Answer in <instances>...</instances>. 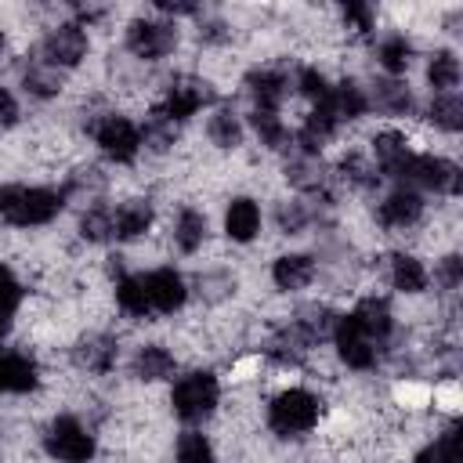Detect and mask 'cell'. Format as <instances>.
Listing matches in <instances>:
<instances>
[{"instance_id": "6da1fadb", "label": "cell", "mask_w": 463, "mask_h": 463, "mask_svg": "<svg viewBox=\"0 0 463 463\" xmlns=\"http://www.w3.org/2000/svg\"><path fill=\"white\" fill-rule=\"evenodd\" d=\"M65 206L61 192L51 188H25V184H4L0 188V217L29 228V224H47L51 217H58V210Z\"/></svg>"}, {"instance_id": "7a4b0ae2", "label": "cell", "mask_w": 463, "mask_h": 463, "mask_svg": "<svg viewBox=\"0 0 463 463\" xmlns=\"http://www.w3.org/2000/svg\"><path fill=\"white\" fill-rule=\"evenodd\" d=\"M271 427L279 434H300V430H311L315 420H318V398L300 391V387H289L282 391L275 402H271V412H268Z\"/></svg>"}, {"instance_id": "3957f363", "label": "cell", "mask_w": 463, "mask_h": 463, "mask_svg": "<svg viewBox=\"0 0 463 463\" xmlns=\"http://www.w3.org/2000/svg\"><path fill=\"white\" fill-rule=\"evenodd\" d=\"M409 184H420V188H434V192H459V166L449 163V159H438V156H412L402 163V170L394 174Z\"/></svg>"}, {"instance_id": "277c9868", "label": "cell", "mask_w": 463, "mask_h": 463, "mask_svg": "<svg viewBox=\"0 0 463 463\" xmlns=\"http://www.w3.org/2000/svg\"><path fill=\"white\" fill-rule=\"evenodd\" d=\"M217 394L221 391H217L213 373H192V376L177 380V387H174V412L181 420H203L213 412Z\"/></svg>"}, {"instance_id": "5b68a950", "label": "cell", "mask_w": 463, "mask_h": 463, "mask_svg": "<svg viewBox=\"0 0 463 463\" xmlns=\"http://www.w3.org/2000/svg\"><path fill=\"white\" fill-rule=\"evenodd\" d=\"M47 452L61 463H87L94 456V438L72 416H58L47 427Z\"/></svg>"}, {"instance_id": "8992f818", "label": "cell", "mask_w": 463, "mask_h": 463, "mask_svg": "<svg viewBox=\"0 0 463 463\" xmlns=\"http://www.w3.org/2000/svg\"><path fill=\"white\" fill-rule=\"evenodd\" d=\"M210 101H213V87H210L206 80H192V76H184V80L170 83V90H166L159 112H163L170 123H181V119L195 116L203 105H210Z\"/></svg>"}, {"instance_id": "52a82bcc", "label": "cell", "mask_w": 463, "mask_h": 463, "mask_svg": "<svg viewBox=\"0 0 463 463\" xmlns=\"http://www.w3.org/2000/svg\"><path fill=\"white\" fill-rule=\"evenodd\" d=\"M174 43H177V29L170 22H145V18H137L127 29V47L137 58H148V61H156L166 51H174Z\"/></svg>"}, {"instance_id": "ba28073f", "label": "cell", "mask_w": 463, "mask_h": 463, "mask_svg": "<svg viewBox=\"0 0 463 463\" xmlns=\"http://www.w3.org/2000/svg\"><path fill=\"white\" fill-rule=\"evenodd\" d=\"M98 148L109 156V159H116V163H130L134 156H137V148H141V130L127 119V116H109V119H101V127H98Z\"/></svg>"}, {"instance_id": "9c48e42d", "label": "cell", "mask_w": 463, "mask_h": 463, "mask_svg": "<svg viewBox=\"0 0 463 463\" xmlns=\"http://www.w3.org/2000/svg\"><path fill=\"white\" fill-rule=\"evenodd\" d=\"M40 54H43L40 61H47L51 69H72L87 54V33L80 25H58L47 33Z\"/></svg>"}, {"instance_id": "30bf717a", "label": "cell", "mask_w": 463, "mask_h": 463, "mask_svg": "<svg viewBox=\"0 0 463 463\" xmlns=\"http://www.w3.org/2000/svg\"><path fill=\"white\" fill-rule=\"evenodd\" d=\"M333 340H336L340 358H344L351 369H369V365L376 362V347H373V340L358 329V322H354L351 315L336 318V326H333Z\"/></svg>"}, {"instance_id": "8fae6325", "label": "cell", "mask_w": 463, "mask_h": 463, "mask_svg": "<svg viewBox=\"0 0 463 463\" xmlns=\"http://www.w3.org/2000/svg\"><path fill=\"white\" fill-rule=\"evenodd\" d=\"M145 293H148V304L156 307V311H177L181 304H184V297H188V289H184V279L174 271V268H156L148 279H145Z\"/></svg>"}, {"instance_id": "7c38bea8", "label": "cell", "mask_w": 463, "mask_h": 463, "mask_svg": "<svg viewBox=\"0 0 463 463\" xmlns=\"http://www.w3.org/2000/svg\"><path fill=\"white\" fill-rule=\"evenodd\" d=\"M36 362L18 354V351H0V391L7 394H25L36 387Z\"/></svg>"}, {"instance_id": "4fadbf2b", "label": "cell", "mask_w": 463, "mask_h": 463, "mask_svg": "<svg viewBox=\"0 0 463 463\" xmlns=\"http://www.w3.org/2000/svg\"><path fill=\"white\" fill-rule=\"evenodd\" d=\"M420 213H423V199H420V192H412V188H398V192H391V195L380 203V217H383V224H391V228L416 224Z\"/></svg>"}, {"instance_id": "5bb4252c", "label": "cell", "mask_w": 463, "mask_h": 463, "mask_svg": "<svg viewBox=\"0 0 463 463\" xmlns=\"http://www.w3.org/2000/svg\"><path fill=\"white\" fill-rule=\"evenodd\" d=\"M246 87H250L257 109H271V112H275L279 101H282L286 90H289V80H286L279 69H257V72L246 76Z\"/></svg>"}, {"instance_id": "9a60e30c", "label": "cell", "mask_w": 463, "mask_h": 463, "mask_svg": "<svg viewBox=\"0 0 463 463\" xmlns=\"http://www.w3.org/2000/svg\"><path fill=\"white\" fill-rule=\"evenodd\" d=\"M318 105H326V109L336 116V123H340V119H358V116L369 109V98L362 94V87H358V83L344 80L340 87H329V94H326Z\"/></svg>"}, {"instance_id": "2e32d148", "label": "cell", "mask_w": 463, "mask_h": 463, "mask_svg": "<svg viewBox=\"0 0 463 463\" xmlns=\"http://www.w3.org/2000/svg\"><path fill=\"white\" fill-rule=\"evenodd\" d=\"M152 224V206L145 199H130L112 213V235L116 239H137Z\"/></svg>"}, {"instance_id": "e0dca14e", "label": "cell", "mask_w": 463, "mask_h": 463, "mask_svg": "<svg viewBox=\"0 0 463 463\" xmlns=\"http://www.w3.org/2000/svg\"><path fill=\"white\" fill-rule=\"evenodd\" d=\"M260 228V210L253 199H232L228 213H224V232L235 239V242H250Z\"/></svg>"}, {"instance_id": "ac0fdd59", "label": "cell", "mask_w": 463, "mask_h": 463, "mask_svg": "<svg viewBox=\"0 0 463 463\" xmlns=\"http://www.w3.org/2000/svg\"><path fill=\"white\" fill-rule=\"evenodd\" d=\"M351 318L358 322V329L376 344V340H383L387 333H391V307H387V300H376V297H369V300H362L354 311H351Z\"/></svg>"}, {"instance_id": "d6986e66", "label": "cell", "mask_w": 463, "mask_h": 463, "mask_svg": "<svg viewBox=\"0 0 463 463\" xmlns=\"http://www.w3.org/2000/svg\"><path fill=\"white\" fill-rule=\"evenodd\" d=\"M311 275H315V264H311V257H304V253H286V257H279L275 268H271V279H275L279 289H300V286L311 282Z\"/></svg>"}, {"instance_id": "ffe728a7", "label": "cell", "mask_w": 463, "mask_h": 463, "mask_svg": "<svg viewBox=\"0 0 463 463\" xmlns=\"http://www.w3.org/2000/svg\"><path fill=\"white\" fill-rule=\"evenodd\" d=\"M391 282L402 293H420V289H427V268L412 253H394L391 257Z\"/></svg>"}, {"instance_id": "44dd1931", "label": "cell", "mask_w": 463, "mask_h": 463, "mask_svg": "<svg viewBox=\"0 0 463 463\" xmlns=\"http://www.w3.org/2000/svg\"><path fill=\"white\" fill-rule=\"evenodd\" d=\"M373 148H376V163H380V170L383 174H398L402 170V163L409 159V148H405V137L402 134H394V130H383V134H376L373 137Z\"/></svg>"}, {"instance_id": "7402d4cb", "label": "cell", "mask_w": 463, "mask_h": 463, "mask_svg": "<svg viewBox=\"0 0 463 463\" xmlns=\"http://www.w3.org/2000/svg\"><path fill=\"white\" fill-rule=\"evenodd\" d=\"M203 235H206V217H203L199 210H181V213H177V224H174V242H177V250H184V253L199 250Z\"/></svg>"}, {"instance_id": "603a6c76", "label": "cell", "mask_w": 463, "mask_h": 463, "mask_svg": "<svg viewBox=\"0 0 463 463\" xmlns=\"http://www.w3.org/2000/svg\"><path fill=\"white\" fill-rule=\"evenodd\" d=\"M134 373H137L141 380H163V376L174 373V358H170L166 347L148 344V347H141V354H137V362H134Z\"/></svg>"}, {"instance_id": "cb8c5ba5", "label": "cell", "mask_w": 463, "mask_h": 463, "mask_svg": "<svg viewBox=\"0 0 463 463\" xmlns=\"http://www.w3.org/2000/svg\"><path fill=\"white\" fill-rule=\"evenodd\" d=\"M427 80H430L434 90L452 94V87L459 83V61H456V54L452 51H438L430 58V65H427Z\"/></svg>"}, {"instance_id": "d4e9b609", "label": "cell", "mask_w": 463, "mask_h": 463, "mask_svg": "<svg viewBox=\"0 0 463 463\" xmlns=\"http://www.w3.org/2000/svg\"><path fill=\"white\" fill-rule=\"evenodd\" d=\"M116 300L127 315H148L152 304H148V293H145V279H130V275H119V286H116Z\"/></svg>"}, {"instance_id": "484cf974", "label": "cell", "mask_w": 463, "mask_h": 463, "mask_svg": "<svg viewBox=\"0 0 463 463\" xmlns=\"http://www.w3.org/2000/svg\"><path fill=\"white\" fill-rule=\"evenodd\" d=\"M112 358H116V344H112L109 336L83 340V344H80V351H76V362H80V365H87V369H98V373H105V369L112 365Z\"/></svg>"}, {"instance_id": "4316f807", "label": "cell", "mask_w": 463, "mask_h": 463, "mask_svg": "<svg viewBox=\"0 0 463 463\" xmlns=\"http://www.w3.org/2000/svg\"><path fill=\"white\" fill-rule=\"evenodd\" d=\"M380 65L387 69V72H405L409 69V61H412V43L405 40V36H387L383 43H380Z\"/></svg>"}, {"instance_id": "83f0119b", "label": "cell", "mask_w": 463, "mask_h": 463, "mask_svg": "<svg viewBox=\"0 0 463 463\" xmlns=\"http://www.w3.org/2000/svg\"><path fill=\"white\" fill-rule=\"evenodd\" d=\"M459 430L452 427L449 434H441L438 441H430L427 449H420L416 463H459Z\"/></svg>"}, {"instance_id": "f1b7e54d", "label": "cell", "mask_w": 463, "mask_h": 463, "mask_svg": "<svg viewBox=\"0 0 463 463\" xmlns=\"http://www.w3.org/2000/svg\"><path fill=\"white\" fill-rule=\"evenodd\" d=\"M430 119L441 127V130H459L463 127V101L456 94H438L430 101Z\"/></svg>"}, {"instance_id": "f546056e", "label": "cell", "mask_w": 463, "mask_h": 463, "mask_svg": "<svg viewBox=\"0 0 463 463\" xmlns=\"http://www.w3.org/2000/svg\"><path fill=\"white\" fill-rule=\"evenodd\" d=\"M253 127H257L260 141H264V145H271V148H282V145L289 141L286 123H282V119H279V112H271V109H257V112H253Z\"/></svg>"}, {"instance_id": "4dcf8cb0", "label": "cell", "mask_w": 463, "mask_h": 463, "mask_svg": "<svg viewBox=\"0 0 463 463\" xmlns=\"http://www.w3.org/2000/svg\"><path fill=\"white\" fill-rule=\"evenodd\" d=\"M177 463H213V445L203 434L188 430L177 438Z\"/></svg>"}, {"instance_id": "1f68e13d", "label": "cell", "mask_w": 463, "mask_h": 463, "mask_svg": "<svg viewBox=\"0 0 463 463\" xmlns=\"http://www.w3.org/2000/svg\"><path fill=\"white\" fill-rule=\"evenodd\" d=\"M22 80H25V90H33L36 98H47V94H54V90H58V69H51L47 61L29 65Z\"/></svg>"}, {"instance_id": "d6a6232c", "label": "cell", "mask_w": 463, "mask_h": 463, "mask_svg": "<svg viewBox=\"0 0 463 463\" xmlns=\"http://www.w3.org/2000/svg\"><path fill=\"white\" fill-rule=\"evenodd\" d=\"M210 137L221 148H235L239 137H242V127H239V119L232 112H217V116H210Z\"/></svg>"}, {"instance_id": "836d02e7", "label": "cell", "mask_w": 463, "mask_h": 463, "mask_svg": "<svg viewBox=\"0 0 463 463\" xmlns=\"http://www.w3.org/2000/svg\"><path fill=\"white\" fill-rule=\"evenodd\" d=\"M80 235L83 239H90V242H105L109 235H112V210H90V213H83V221H80Z\"/></svg>"}, {"instance_id": "e575fe53", "label": "cell", "mask_w": 463, "mask_h": 463, "mask_svg": "<svg viewBox=\"0 0 463 463\" xmlns=\"http://www.w3.org/2000/svg\"><path fill=\"white\" fill-rule=\"evenodd\" d=\"M376 105L387 112H405L412 105V98L402 83H376Z\"/></svg>"}, {"instance_id": "d590c367", "label": "cell", "mask_w": 463, "mask_h": 463, "mask_svg": "<svg viewBox=\"0 0 463 463\" xmlns=\"http://www.w3.org/2000/svg\"><path fill=\"white\" fill-rule=\"evenodd\" d=\"M174 127H177V123H170V119L156 109L152 119H148V127H145V145H152V148H166V145L174 141Z\"/></svg>"}, {"instance_id": "8d00e7d4", "label": "cell", "mask_w": 463, "mask_h": 463, "mask_svg": "<svg viewBox=\"0 0 463 463\" xmlns=\"http://www.w3.org/2000/svg\"><path fill=\"white\" fill-rule=\"evenodd\" d=\"M297 87H300V94H307L311 101H322V98L329 94V83H326V76H322L318 69H300V72H297Z\"/></svg>"}, {"instance_id": "74e56055", "label": "cell", "mask_w": 463, "mask_h": 463, "mask_svg": "<svg viewBox=\"0 0 463 463\" xmlns=\"http://www.w3.org/2000/svg\"><path fill=\"white\" fill-rule=\"evenodd\" d=\"M18 300H22V286H18L14 271L0 264V311H11Z\"/></svg>"}, {"instance_id": "f35d334b", "label": "cell", "mask_w": 463, "mask_h": 463, "mask_svg": "<svg viewBox=\"0 0 463 463\" xmlns=\"http://www.w3.org/2000/svg\"><path fill=\"white\" fill-rule=\"evenodd\" d=\"M0 123H4V127L18 123V101H14V94H11L7 87H0Z\"/></svg>"}, {"instance_id": "ab89813d", "label": "cell", "mask_w": 463, "mask_h": 463, "mask_svg": "<svg viewBox=\"0 0 463 463\" xmlns=\"http://www.w3.org/2000/svg\"><path fill=\"white\" fill-rule=\"evenodd\" d=\"M344 18L354 22L358 29H369V25H373V7H365V4H347V7H344Z\"/></svg>"}, {"instance_id": "60d3db41", "label": "cell", "mask_w": 463, "mask_h": 463, "mask_svg": "<svg viewBox=\"0 0 463 463\" xmlns=\"http://www.w3.org/2000/svg\"><path fill=\"white\" fill-rule=\"evenodd\" d=\"M459 275H463V260H459V257H445V260H441V279H445V286H459Z\"/></svg>"}, {"instance_id": "b9f144b4", "label": "cell", "mask_w": 463, "mask_h": 463, "mask_svg": "<svg viewBox=\"0 0 463 463\" xmlns=\"http://www.w3.org/2000/svg\"><path fill=\"white\" fill-rule=\"evenodd\" d=\"M7 315H11V311H0V340H4L7 329H11V318H7Z\"/></svg>"}]
</instances>
